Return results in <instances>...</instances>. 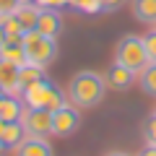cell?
I'll use <instances>...</instances> for the list:
<instances>
[{
  "label": "cell",
  "instance_id": "6da1fadb",
  "mask_svg": "<svg viewBox=\"0 0 156 156\" xmlns=\"http://www.w3.org/2000/svg\"><path fill=\"white\" fill-rule=\"evenodd\" d=\"M65 94H68V101H70L73 107L89 109V107L101 104V99H104V94H107V81L94 70H81V73H76V76L68 81Z\"/></svg>",
  "mask_w": 156,
  "mask_h": 156
},
{
  "label": "cell",
  "instance_id": "7a4b0ae2",
  "mask_svg": "<svg viewBox=\"0 0 156 156\" xmlns=\"http://www.w3.org/2000/svg\"><path fill=\"white\" fill-rule=\"evenodd\" d=\"M65 99L68 94L57 83H52L50 78H42V81H37V83L26 86L21 91V101L26 107H44V109H52V112L65 104Z\"/></svg>",
  "mask_w": 156,
  "mask_h": 156
},
{
  "label": "cell",
  "instance_id": "3957f363",
  "mask_svg": "<svg viewBox=\"0 0 156 156\" xmlns=\"http://www.w3.org/2000/svg\"><path fill=\"white\" fill-rule=\"evenodd\" d=\"M115 62L117 65L128 68L133 73H140L146 65H148V55H146V44L143 37L138 34H125L115 47Z\"/></svg>",
  "mask_w": 156,
  "mask_h": 156
},
{
  "label": "cell",
  "instance_id": "277c9868",
  "mask_svg": "<svg viewBox=\"0 0 156 156\" xmlns=\"http://www.w3.org/2000/svg\"><path fill=\"white\" fill-rule=\"evenodd\" d=\"M23 52H26V62L31 65H42L47 68L50 62H55L57 57V42L52 37H44V34H39L37 29L23 34Z\"/></svg>",
  "mask_w": 156,
  "mask_h": 156
},
{
  "label": "cell",
  "instance_id": "5b68a950",
  "mask_svg": "<svg viewBox=\"0 0 156 156\" xmlns=\"http://www.w3.org/2000/svg\"><path fill=\"white\" fill-rule=\"evenodd\" d=\"M21 125L26 130V135H39L47 138L52 135V109L44 107H26L21 115Z\"/></svg>",
  "mask_w": 156,
  "mask_h": 156
},
{
  "label": "cell",
  "instance_id": "8992f818",
  "mask_svg": "<svg viewBox=\"0 0 156 156\" xmlns=\"http://www.w3.org/2000/svg\"><path fill=\"white\" fill-rule=\"evenodd\" d=\"M81 125V115H78V107L73 104H62L52 112V135L57 138H68L73 135Z\"/></svg>",
  "mask_w": 156,
  "mask_h": 156
},
{
  "label": "cell",
  "instance_id": "52a82bcc",
  "mask_svg": "<svg viewBox=\"0 0 156 156\" xmlns=\"http://www.w3.org/2000/svg\"><path fill=\"white\" fill-rule=\"evenodd\" d=\"M18 70L21 65L11 60H3L0 57V91L11 96H21V89H18Z\"/></svg>",
  "mask_w": 156,
  "mask_h": 156
},
{
  "label": "cell",
  "instance_id": "ba28073f",
  "mask_svg": "<svg viewBox=\"0 0 156 156\" xmlns=\"http://www.w3.org/2000/svg\"><path fill=\"white\" fill-rule=\"evenodd\" d=\"M135 76H138V73H133V70H128V68H122V65H117V62H115V65L107 68L104 81H107V89L125 91V89H130V86H133Z\"/></svg>",
  "mask_w": 156,
  "mask_h": 156
},
{
  "label": "cell",
  "instance_id": "9c48e42d",
  "mask_svg": "<svg viewBox=\"0 0 156 156\" xmlns=\"http://www.w3.org/2000/svg\"><path fill=\"white\" fill-rule=\"evenodd\" d=\"M34 29H37L39 34H44V37L57 39V34L62 31V18H60V13H57L55 8H42Z\"/></svg>",
  "mask_w": 156,
  "mask_h": 156
},
{
  "label": "cell",
  "instance_id": "30bf717a",
  "mask_svg": "<svg viewBox=\"0 0 156 156\" xmlns=\"http://www.w3.org/2000/svg\"><path fill=\"white\" fill-rule=\"evenodd\" d=\"M16 156H52V146L47 143V138L26 135V138L16 146Z\"/></svg>",
  "mask_w": 156,
  "mask_h": 156
},
{
  "label": "cell",
  "instance_id": "8fae6325",
  "mask_svg": "<svg viewBox=\"0 0 156 156\" xmlns=\"http://www.w3.org/2000/svg\"><path fill=\"white\" fill-rule=\"evenodd\" d=\"M23 101H21V96H11V94H5L3 99H0V120L3 122H21V115H23Z\"/></svg>",
  "mask_w": 156,
  "mask_h": 156
},
{
  "label": "cell",
  "instance_id": "7c38bea8",
  "mask_svg": "<svg viewBox=\"0 0 156 156\" xmlns=\"http://www.w3.org/2000/svg\"><path fill=\"white\" fill-rule=\"evenodd\" d=\"M130 13L140 23H156V0H130Z\"/></svg>",
  "mask_w": 156,
  "mask_h": 156
},
{
  "label": "cell",
  "instance_id": "4fadbf2b",
  "mask_svg": "<svg viewBox=\"0 0 156 156\" xmlns=\"http://www.w3.org/2000/svg\"><path fill=\"white\" fill-rule=\"evenodd\" d=\"M42 78H47V76H44V68H42V65H31V62H23L21 70H18V89L23 91L26 86L37 83V81H42Z\"/></svg>",
  "mask_w": 156,
  "mask_h": 156
},
{
  "label": "cell",
  "instance_id": "5bb4252c",
  "mask_svg": "<svg viewBox=\"0 0 156 156\" xmlns=\"http://www.w3.org/2000/svg\"><path fill=\"white\" fill-rule=\"evenodd\" d=\"M39 3H23V5H18L16 11H13V16L18 18V21L26 26V31H31L34 26H37V18H39Z\"/></svg>",
  "mask_w": 156,
  "mask_h": 156
},
{
  "label": "cell",
  "instance_id": "9a60e30c",
  "mask_svg": "<svg viewBox=\"0 0 156 156\" xmlns=\"http://www.w3.org/2000/svg\"><path fill=\"white\" fill-rule=\"evenodd\" d=\"M0 138H3V146H5V148H16V146L26 138V130H23L21 122H5Z\"/></svg>",
  "mask_w": 156,
  "mask_h": 156
},
{
  "label": "cell",
  "instance_id": "2e32d148",
  "mask_svg": "<svg viewBox=\"0 0 156 156\" xmlns=\"http://www.w3.org/2000/svg\"><path fill=\"white\" fill-rule=\"evenodd\" d=\"M0 57H3V60H11V62H18V65H23V62H26L23 42H13V39H8L5 44H0Z\"/></svg>",
  "mask_w": 156,
  "mask_h": 156
},
{
  "label": "cell",
  "instance_id": "e0dca14e",
  "mask_svg": "<svg viewBox=\"0 0 156 156\" xmlns=\"http://www.w3.org/2000/svg\"><path fill=\"white\" fill-rule=\"evenodd\" d=\"M138 83H140V89H143V94H148V96L156 99V62H148V65L138 73Z\"/></svg>",
  "mask_w": 156,
  "mask_h": 156
},
{
  "label": "cell",
  "instance_id": "ac0fdd59",
  "mask_svg": "<svg viewBox=\"0 0 156 156\" xmlns=\"http://www.w3.org/2000/svg\"><path fill=\"white\" fill-rule=\"evenodd\" d=\"M0 21H3V26H5V34H8V39H13V42H21L23 39V34H26V26H23L21 21H18L16 16H0Z\"/></svg>",
  "mask_w": 156,
  "mask_h": 156
},
{
  "label": "cell",
  "instance_id": "d6986e66",
  "mask_svg": "<svg viewBox=\"0 0 156 156\" xmlns=\"http://www.w3.org/2000/svg\"><path fill=\"white\" fill-rule=\"evenodd\" d=\"M140 133H143V140H146L148 146H156V115H151L148 120L143 122Z\"/></svg>",
  "mask_w": 156,
  "mask_h": 156
},
{
  "label": "cell",
  "instance_id": "ffe728a7",
  "mask_svg": "<svg viewBox=\"0 0 156 156\" xmlns=\"http://www.w3.org/2000/svg\"><path fill=\"white\" fill-rule=\"evenodd\" d=\"M143 44H146V55H148V62H156V29L148 31L143 37Z\"/></svg>",
  "mask_w": 156,
  "mask_h": 156
},
{
  "label": "cell",
  "instance_id": "44dd1931",
  "mask_svg": "<svg viewBox=\"0 0 156 156\" xmlns=\"http://www.w3.org/2000/svg\"><path fill=\"white\" fill-rule=\"evenodd\" d=\"M125 0H99V8H101V13H112V11H117V8L122 5Z\"/></svg>",
  "mask_w": 156,
  "mask_h": 156
},
{
  "label": "cell",
  "instance_id": "7402d4cb",
  "mask_svg": "<svg viewBox=\"0 0 156 156\" xmlns=\"http://www.w3.org/2000/svg\"><path fill=\"white\" fill-rule=\"evenodd\" d=\"M18 8V0H0V16H11Z\"/></svg>",
  "mask_w": 156,
  "mask_h": 156
},
{
  "label": "cell",
  "instance_id": "603a6c76",
  "mask_svg": "<svg viewBox=\"0 0 156 156\" xmlns=\"http://www.w3.org/2000/svg\"><path fill=\"white\" fill-rule=\"evenodd\" d=\"M37 3H39V8H57L62 3H68V0H37Z\"/></svg>",
  "mask_w": 156,
  "mask_h": 156
},
{
  "label": "cell",
  "instance_id": "cb8c5ba5",
  "mask_svg": "<svg viewBox=\"0 0 156 156\" xmlns=\"http://www.w3.org/2000/svg\"><path fill=\"white\" fill-rule=\"evenodd\" d=\"M138 156H156V146H148V148H143Z\"/></svg>",
  "mask_w": 156,
  "mask_h": 156
},
{
  "label": "cell",
  "instance_id": "d4e9b609",
  "mask_svg": "<svg viewBox=\"0 0 156 156\" xmlns=\"http://www.w3.org/2000/svg\"><path fill=\"white\" fill-rule=\"evenodd\" d=\"M8 42V34H5V26H3V21H0V44H5Z\"/></svg>",
  "mask_w": 156,
  "mask_h": 156
},
{
  "label": "cell",
  "instance_id": "484cf974",
  "mask_svg": "<svg viewBox=\"0 0 156 156\" xmlns=\"http://www.w3.org/2000/svg\"><path fill=\"white\" fill-rule=\"evenodd\" d=\"M104 156H128V154H122V151H109V154H104Z\"/></svg>",
  "mask_w": 156,
  "mask_h": 156
},
{
  "label": "cell",
  "instance_id": "4316f807",
  "mask_svg": "<svg viewBox=\"0 0 156 156\" xmlns=\"http://www.w3.org/2000/svg\"><path fill=\"white\" fill-rule=\"evenodd\" d=\"M23 3H37V0H18V5H23Z\"/></svg>",
  "mask_w": 156,
  "mask_h": 156
},
{
  "label": "cell",
  "instance_id": "83f0119b",
  "mask_svg": "<svg viewBox=\"0 0 156 156\" xmlns=\"http://www.w3.org/2000/svg\"><path fill=\"white\" fill-rule=\"evenodd\" d=\"M3 128H5V122H3V120H0V135H3Z\"/></svg>",
  "mask_w": 156,
  "mask_h": 156
},
{
  "label": "cell",
  "instance_id": "f1b7e54d",
  "mask_svg": "<svg viewBox=\"0 0 156 156\" xmlns=\"http://www.w3.org/2000/svg\"><path fill=\"white\" fill-rule=\"evenodd\" d=\"M3 148H5V146H3V138H0V151H3Z\"/></svg>",
  "mask_w": 156,
  "mask_h": 156
},
{
  "label": "cell",
  "instance_id": "f546056e",
  "mask_svg": "<svg viewBox=\"0 0 156 156\" xmlns=\"http://www.w3.org/2000/svg\"><path fill=\"white\" fill-rule=\"evenodd\" d=\"M3 96H5V94H3V91H0V99H3Z\"/></svg>",
  "mask_w": 156,
  "mask_h": 156
},
{
  "label": "cell",
  "instance_id": "4dcf8cb0",
  "mask_svg": "<svg viewBox=\"0 0 156 156\" xmlns=\"http://www.w3.org/2000/svg\"><path fill=\"white\" fill-rule=\"evenodd\" d=\"M154 115H156V107H154Z\"/></svg>",
  "mask_w": 156,
  "mask_h": 156
},
{
  "label": "cell",
  "instance_id": "1f68e13d",
  "mask_svg": "<svg viewBox=\"0 0 156 156\" xmlns=\"http://www.w3.org/2000/svg\"><path fill=\"white\" fill-rule=\"evenodd\" d=\"M154 29H156V23H154Z\"/></svg>",
  "mask_w": 156,
  "mask_h": 156
}]
</instances>
